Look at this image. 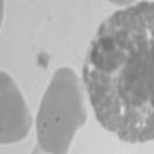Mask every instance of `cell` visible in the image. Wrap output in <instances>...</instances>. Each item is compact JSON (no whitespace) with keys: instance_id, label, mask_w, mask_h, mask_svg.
I'll return each instance as SVG.
<instances>
[{"instance_id":"obj_1","label":"cell","mask_w":154,"mask_h":154,"mask_svg":"<svg viewBox=\"0 0 154 154\" xmlns=\"http://www.w3.org/2000/svg\"><path fill=\"white\" fill-rule=\"evenodd\" d=\"M82 79L102 128L128 143L154 140V2H137L102 22Z\"/></svg>"},{"instance_id":"obj_2","label":"cell","mask_w":154,"mask_h":154,"mask_svg":"<svg viewBox=\"0 0 154 154\" xmlns=\"http://www.w3.org/2000/svg\"><path fill=\"white\" fill-rule=\"evenodd\" d=\"M86 120L83 94L77 74L71 68H59L38 108L35 130L38 146L46 152H68L72 137Z\"/></svg>"},{"instance_id":"obj_3","label":"cell","mask_w":154,"mask_h":154,"mask_svg":"<svg viewBox=\"0 0 154 154\" xmlns=\"http://www.w3.org/2000/svg\"><path fill=\"white\" fill-rule=\"evenodd\" d=\"M2 119H0V140L2 143H14L28 136L31 128V114L16 83L2 72Z\"/></svg>"},{"instance_id":"obj_4","label":"cell","mask_w":154,"mask_h":154,"mask_svg":"<svg viewBox=\"0 0 154 154\" xmlns=\"http://www.w3.org/2000/svg\"><path fill=\"white\" fill-rule=\"evenodd\" d=\"M108 2H111V3H114V5H119V6H126V5L133 3L134 0H108Z\"/></svg>"}]
</instances>
